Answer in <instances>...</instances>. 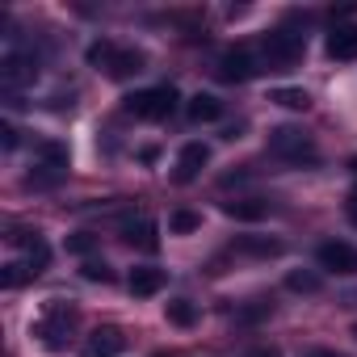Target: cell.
<instances>
[{
	"label": "cell",
	"mask_w": 357,
	"mask_h": 357,
	"mask_svg": "<svg viewBox=\"0 0 357 357\" xmlns=\"http://www.w3.org/2000/svg\"><path fill=\"white\" fill-rule=\"evenodd\" d=\"M63 176H68V147L43 143V147H38V164H34V172H30V185L51 190V185L63 181Z\"/></svg>",
	"instance_id": "6"
},
{
	"label": "cell",
	"mask_w": 357,
	"mask_h": 357,
	"mask_svg": "<svg viewBox=\"0 0 357 357\" xmlns=\"http://www.w3.org/2000/svg\"><path fill=\"white\" fill-rule=\"evenodd\" d=\"M38 278V269L22 257V261H9L5 269H0V286H5V290H13V286H22V282H34Z\"/></svg>",
	"instance_id": "16"
},
{
	"label": "cell",
	"mask_w": 357,
	"mask_h": 357,
	"mask_svg": "<svg viewBox=\"0 0 357 357\" xmlns=\"http://www.w3.org/2000/svg\"><path fill=\"white\" fill-rule=\"evenodd\" d=\"M105 72H109L114 80H130L135 72H143V55H139V51H118V47H114V55H109Z\"/></svg>",
	"instance_id": "15"
},
{
	"label": "cell",
	"mask_w": 357,
	"mask_h": 357,
	"mask_svg": "<svg viewBox=\"0 0 357 357\" xmlns=\"http://www.w3.org/2000/svg\"><path fill=\"white\" fill-rule=\"evenodd\" d=\"M315 257H319V269H328V273H340V278H353V273H357V248L344 244V240L319 244Z\"/></svg>",
	"instance_id": "8"
},
{
	"label": "cell",
	"mask_w": 357,
	"mask_h": 357,
	"mask_svg": "<svg viewBox=\"0 0 357 357\" xmlns=\"http://www.w3.org/2000/svg\"><path fill=\"white\" fill-rule=\"evenodd\" d=\"M303 51H307V34H294V30H273L265 34V47H261L269 68H294Z\"/></svg>",
	"instance_id": "5"
},
{
	"label": "cell",
	"mask_w": 357,
	"mask_h": 357,
	"mask_svg": "<svg viewBox=\"0 0 357 357\" xmlns=\"http://www.w3.org/2000/svg\"><path fill=\"white\" fill-rule=\"evenodd\" d=\"M353 336H357V328H353Z\"/></svg>",
	"instance_id": "29"
},
{
	"label": "cell",
	"mask_w": 357,
	"mask_h": 357,
	"mask_svg": "<svg viewBox=\"0 0 357 357\" xmlns=\"http://www.w3.org/2000/svg\"><path fill=\"white\" fill-rule=\"evenodd\" d=\"M303 357H344V353H336V349H311V353H303Z\"/></svg>",
	"instance_id": "28"
},
{
	"label": "cell",
	"mask_w": 357,
	"mask_h": 357,
	"mask_svg": "<svg viewBox=\"0 0 357 357\" xmlns=\"http://www.w3.org/2000/svg\"><path fill=\"white\" fill-rule=\"evenodd\" d=\"M269 151H273L278 160H290V164H315V160H319L311 135L298 130V126H278V130L269 135Z\"/></svg>",
	"instance_id": "4"
},
{
	"label": "cell",
	"mask_w": 357,
	"mask_h": 357,
	"mask_svg": "<svg viewBox=\"0 0 357 357\" xmlns=\"http://www.w3.org/2000/svg\"><path fill=\"white\" fill-rule=\"evenodd\" d=\"M72 328H76V311H72V307H63V303L55 298V303H47L43 319L34 324V336H38V344H43V349L63 353V349L72 344Z\"/></svg>",
	"instance_id": "2"
},
{
	"label": "cell",
	"mask_w": 357,
	"mask_h": 357,
	"mask_svg": "<svg viewBox=\"0 0 357 357\" xmlns=\"http://www.w3.org/2000/svg\"><path fill=\"white\" fill-rule=\"evenodd\" d=\"M273 101L286 105V109H307V105H311L307 89H273Z\"/></svg>",
	"instance_id": "21"
},
{
	"label": "cell",
	"mask_w": 357,
	"mask_h": 357,
	"mask_svg": "<svg viewBox=\"0 0 357 357\" xmlns=\"http://www.w3.org/2000/svg\"><path fill=\"white\" fill-rule=\"evenodd\" d=\"M286 286H290L294 294H315L324 282H319V273H303V269H294V273L286 278Z\"/></svg>",
	"instance_id": "22"
},
{
	"label": "cell",
	"mask_w": 357,
	"mask_h": 357,
	"mask_svg": "<svg viewBox=\"0 0 357 357\" xmlns=\"http://www.w3.org/2000/svg\"><path fill=\"white\" fill-rule=\"evenodd\" d=\"M223 215H227V219L257 223V219H265V215H269V206H265V202H257V198H248V202H227V206H223Z\"/></svg>",
	"instance_id": "17"
},
{
	"label": "cell",
	"mask_w": 357,
	"mask_h": 357,
	"mask_svg": "<svg viewBox=\"0 0 357 357\" xmlns=\"http://www.w3.org/2000/svg\"><path fill=\"white\" fill-rule=\"evenodd\" d=\"M80 273H84L89 282H109V278H114L105 261H84V265H80Z\"/></svg>",
	"instance_id": "23"
},
{
	"label": "cell",
	"mask_w": 357,
	"mask_h": 357,
	"mask_svg": "<svg viewBox=\"0 0 357 357\" xmlns=\"http://www.w3.org/2000/svg\"><path fill=\"white\" fill-rule=\"evenodd\" d=\"M164 311H168V319H172L176 328H190V324H198V307H194L190 298H172Z\"/></svg>",
	"instance_id": "18"
},
{
	"label": "cell",
	"mask_w": 357,
	"mask_h": 357,
	"mask_svg": "<svg viewBox=\"0 0 357 357\" xmlns=\"http://www.w3.org/2000/svg\"><path fill=\"white\" fill-rule=\"evenodd\" d=\"M236 248H240V252H252V257H278V252H282V244L269 240V236H244Z\"/></svg>",
	"instance_id": "19"
},
{
	"label": "cell",
	"mask_w": 357,
	"mask_h": 357,
	"mask_svg": "<svg viewBox=\"0 0 357 357\" xmlns=\"http://www.w3.org/2000/svg\"><path fill=\"white\" fill-rule=\"evenodd\" d=\"M122 332L118 328H97L93 336H89V344H84V353L80 357H118L122 353Z\"/></svg>",
	"instance_id": "13"
},
{
	"label": "cell",
	"mask_w": 357,
	"mask_h": 357,
	"mask_svg": "<svg viewBox=\"0 0 357 357\" xmlns=\"http://www.w3.org/2000/svg\"><path fill=\"white\" fill-rule=\"evenodd\" d=\"M324 47H328V55H332V59H340V63L357 59V26H353V22H340V26H332Z\"/></svg>",
	"instance_id": "11"
},
{
	"label": "cell",
	"mask_w": 357,
	"mask_h": 357,
	"mask_svg": "<svg viewBox=\"0 0 357 357\" xmlns=\"http://www.w3.org/2000/svg\"><path fill=\"white\" fill-rule=\"evenodd\" d=\"M0 147H5V151L17 147V126L13 122H0Z\"/></svg>",
	"instance_id": "24"
},
{
	"label": "cell",
	"mask_w": 357,
	"mask_h": 357,
	"mask_svg": "<svg viewBox=\"0 0 357 357\" xmlns=\"http://www.w3.org/2000/svg\"><path fill=\"white\" fill-rule=\"evenodd\" d=\"M68 248H72V252H89V248H93V236H72Z\"/></svg>",
	"instance_id": "25"
},
{
	"label": "cell",
	"mask_w": 357,
	"mask_h": 357,
	"mask_svg": "<svg viewBox=\"0 0 357 357\" xmlns=\"http://www.w3.org/2000/svg\"><path fill=\"white\" fill-rule=\"evenodd\" d=\"M38 72H43L38 51H30V47H22V43H9L5 55H0V89H5L9 97L22 93V89H30V84L38 80Z\"/></svg>",
	"instance_id": "1"
},
{
	"label": "cell",
	"mask_w": 357,
	"mask_h": 357,
	"mask_svg": "<svg viewBox=\"0 0 357 357\" xmlns=\"http://www.w3.org/2000/svg\"><path fill=\"white\" fill-rule=\"evenodd\" d=\"M202 227V215H194V211H172L168 215V231L172 236H190V231H198Z\"/></svg>",
	"instance_id": "20"
},
{
	"label": "cell",
	"mask_w": 357,
	"mask_h": 357,
	"mask_svg": "<svg viewBox=\"0 0 357 357\" xmlns=\"http://www.w3.org/2000/svg\"><path fill=\"white\" fill-rule=\"evenodd\" d=\"M257 72H261V59H257L248 47L223 51V59H219V80H227V84H244V80H252Z\"/></svg>",
	"instance_id": "7"
},
{
	"label": "cell",
	"mask_w": 357,
	"mask_h": 357,
	"mask_svg": "<svg viewBox=\"0 0 357 357\" xmlns=\"http://www.w3.org/2000/svg\"><path fill=\"white\" fill-rule=\"evenodd\" d=\"M244 357H282V353H278V349H273V344H261V349H248V353H244Z\"/></svg>",
	"instance_id": "26"
},
{
	"label": "cell",
	"mask_w": 357,
	"mask_h": 357,
	"mask_svg": "<svg viewBox=\"0 0 357 357\" xmlns=\"http://www.w3.org/2000/svg\"><path fill=\"white\" fill-rule=\"evenodd\" d=\"M185 114H190V122H219L223 118V101L211 97V93H194L190 105H185Z\"/></svg>",
	"instance_id": "14"
},
{
	"label": "cell",
	"mask_w": 357,
	"mask_h": 357,
	"mask_svg": "<svg viewBox=\"0 0 357 357\" xmlns=\"http://www.w3.org/2000/svg\"><path fill=\"white\" fill-rule=\"evenodd\" d=\"M122 109L135 114V118H143V122H164V118L176 109V89H172V84L139 89V93H130V97L122 101Z\"/></svg>",
	"instance_id": "3"
},
{
	"label": "cell",
	"mask_w": 357,
	"mask_h": 357,
	"mask_svg": "<svg viewBox=\"0 0 357 357\" xmlns=\"http://www.w3.org/2000/svg\"><path fill=\"white\" fill-rule=\"evenodd\" d=\"M344 211H349V219H353V227H357V190L349 194V202H344Z\"/></svg>",
	"instance_id": "27"
},
{
	"label": "cell",
	"mask_w": 357,
	"mask_h": 357,
	"mask_svg": "<svg viewBox=\"0 0 357 357\" xmlns=\"http://www.w3.org/2000/svg\"><path fill=\"white\" fill-rule=\"evenodd\" d=\"M122 240H126L130 248L155 252V248H160V227H155V219H147V215H135V219H126V223H122Z\"/></svg>",
	"instance_id": "9"
},
{
	"label": "cell",
	"mask_w": 357,
	"mask_h": 357,
	"mask_svg": "<svg viewBox=\"0 0 357 357\" xmlns=\"http://www.w3.org/2000/svg\"><path fill=\"white\" fill-rule=\"evenodd\" d=\"M206 164H211V147H206V143H185V147H181V155H176V181L190 185Z\"/></svg>",
	"instance_id": "10"
},
{
	"label": "cell",
	"mask_w": 357,
	"mask_h": 357,
	"mask_svg": "<svg viewBox=\"0 0 357 357\" xmlns=\"http://www.w3.org/2000/svg\"><path fill=\"white\" fill-rule=\"evenodd\" d=\"M164 282H168L164 269H155V265H139V269L130 273V294H135V298H151V294L164 290Z\"/></svg>",
	"instance_id": "12"
}]
</instances>
